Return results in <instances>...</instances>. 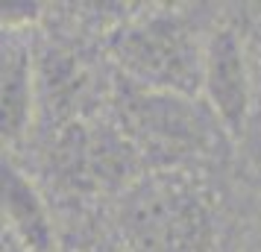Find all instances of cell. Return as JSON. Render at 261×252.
Returning <instances> with one entry per match:
<instances>
[{"instance_id": "1", "label": "cell", "mask_w": 261, "mask_h": 252, "mask_svg": "<svg viewBox=\"0 0 261 252\" xmlns=\"http://www.w3.org/2000/svg\"><path fill=\"white\" fill-rule=\"evenodd\" d=\"M120 235L129 252H212V197L194 173H144L120 200Z\"/></svg>"}, {"instance_id": "2", "label": "cell", "mask_w": 261, "mask_h": 252, "mask_svg": "<svg viewBox=\"0 0 261 252\" xmlns=\"http://www.w3.org/2000/svg\"><path fill=\"white\" fill-rule=\"evenodd\" d=\"M112 106L123 138L165 167L185 156L212 153L226 132L217 115L200 97L144 88L120 73L115 79Z\"/></svg>"}, {"instance_id": "3", "label": "cell", "mask_w": 261, "mask_h": 252, "mask_svg": "<svg viewBox=\"0 0 261 252\" xmlns=\"http://www.w3.org/2000/svg\"><path fill=\"white\" fill-rule=\"evenodd\" d=\"M205 41L185 15L150 12L120 26L109 41L120 76L129 82L173 91L185 97L202 94L205 73Z\"/></svg>"}, {"instance_id": "4", "label": "cell", "mask_w": 261, "mask_h": 252, "mask_svg": "<svg viewBox=\"0 0 261 252\" xmlns=\"http://www.w3.org/2000/svg\"><path fill=\"white\" fill-rule=\"evenodd\" d=\"M252 68H249L247 44L238 38L232 26L214 30L205 41V73L202 94L226 132H241L252 108Z\"/></svg>"}, {"instance_id": "5", "label": "cell", "mask_w": 261, "mask_h": 252, "mask_svg": "<svg viewBox=\"0 0 261 252\" xmlns=\"http://www.w3.org/2000/svg\"><path fill=\"white\" fill-rule=\"evenodd\" d=\"M3 220L9 240L24 252H50L53 223L47 205L21 170L3 161Z\"/></svg>"}, {"instance_id": "6", "label": "cell", "mask_w": 261, "mask_h": 252, "mask_svg": "<svg viewBox=\"0 0 261 252\" xmlns=\"http://www.w3.org/2000/svg\"><path fill=\"white\" fill-rule=\"evenodd\" d=\"M33 111V53L21 33H3V141L24 135Z\"/></svg>"}, {"instance_id": "7", "label": "cell", "mask_w": 261, "mask_h": 252, "mask_svg": "<svg viewBox=\"0 0 261 252\" xmlns=\"http://www.w3.org/2000/svg\"><path fill=\"white\" fill-rule=\"evenodd\" d=\"M247 56H249V68H252L255 88H258V94H261V26L255 30V36H252V41H249Z\"/></svg>"}, {"instance_id": "8", "label": "cell", "mask_w": 261, "mask_h": 252, "mask_svg": "<svg viewBox=\"0 0 261 252\" xmlns=\"http://www.w3.org/2000/svg\"><path fill=\"white\" fill-rule=\"evenodd\" d=\"M94 252H129L126 246H115V243H103V246H97Z\"/></svg>"}]
</instances>
